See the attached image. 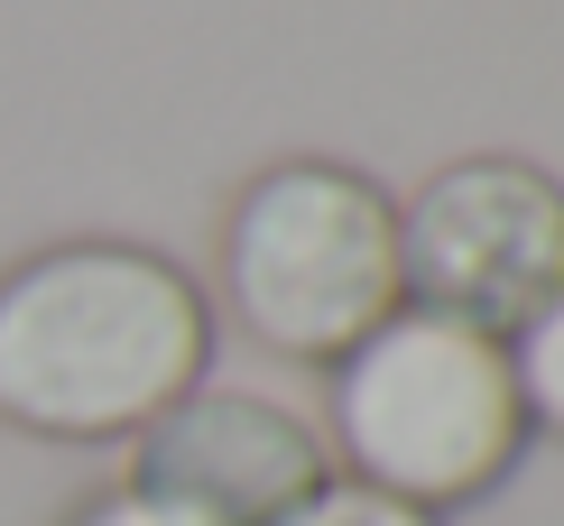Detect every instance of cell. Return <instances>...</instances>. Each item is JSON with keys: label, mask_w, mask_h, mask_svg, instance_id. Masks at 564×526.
I'll return each mask as SVG.
<instances>
[{"label": "cell", "mask_w": 564, "mask_h": 526, "mask_svg": "<svg viewBox=\"0 0 564 526\" xmlns=\"http://www.w3.org/2000/svg\"><path fill=\"white\" fill-rule=\"evenodd\" d=\"M398 277L408 305H435L509 342L564 296V176L509 149L444 157L398 204Z\"/></svg>", "instance_id": "277c9868"}, {"label": "cell", "mask_w": 564, "mask_h": 526, "mask_svg": "<svg viewBox=\"0 0 564 526\" xmlns=\"http://www.w3.org/2000/svg\"><path fill=\"white\" fill-rule=\"evenodd\" d=\"M223 305L278 361L334 370L370 324L408 305L398 195L343 157H278L223 212Z\"/></svg>", "instance_id": "3957f363"}, {"label": "cell", "mask_w": 564, "mask_h": 526, "mask_svg": "<svg viewBox=\"0 0 564 526\" xmlns=\"http://www.w3.org/2000/svg\"><path fill=\"white\" fill-rule=\"evenodd\" d=\"M130 481L185 498L214 526H278L315 481H334V452H324V425H305L296 406L204 379L130 435Z\"/></svg>", "instance_id": "5b68a950"}, {"label": "cell", "mask_w": 564, "mask_h": 526, "mask_svg": "<svg viewBox=\"0 0 564 526\" xmlns=\"http://www.w3.org/2000/svg\"><path fill=\"white\" fill-rule=\"evenodd\" d=\"M278 526H444V517H426V508H408V498H389V490L334 471V481H315Z\"/></svg>", "instance_id": "52a82bcc"}, {"label": "cell", "mask_w": 564, "mask_h": 526, "mask_svg": "<svg viewBox=\"0 0 564 526\" xmlns=\"http://www.w3.org/2000/svg\"><path fill=\"white\" fill-rule=\"evenodd\" d=\"M214 370V296L149 241H46L0 269V425L130 443Z\"/></svg>", "instance_id": "6da1fadb"}, {"label": "cell", "mask_w": 564, "mask_h": 526, "mask_svg": "<svg viewBox=\"0 0 564 526\" xmlns=\"http://www.w3.org/2000/svg\"><path fill=\"white\" fill-rule=\"evenodd\" d=\"M65 526H214V517H195L185 498H158V490H139V481H111V490L75 498V517H65Z\"/></svg>", "instance_id": "ba28073f"}, {"label": "cell", "mask_w": 564, "mask_h": 526, "mask_svg": "<svg viewBox=\"0 0 564 526\" xmlns=\"http://www.w3.org/2000/svg\"><path fill=\"white\" fill-rule=\"evenodd\" d=\"M324 452H334V471L408 498L426 517L490 498L528 452L509 342L435 315V305H398L389 324H370L334 361Z\"/></svg>", "instance_id": "7a4b0ae2"}, {"label": "cell", "mask_w": 564, "mask_h": 526, "mask_svg": "<svg viewBox=\"0 0 564 526\" xmlns=\"http://www.w3.org/2000/svg\"><path fill=\"white\" fill-rule=\"evenodd\" d=\"M509 370H519V406H528V435L564 443V296L536 324L509 332Z\"/></svg>", "instance_id": "8992f818"}]
</instances>
